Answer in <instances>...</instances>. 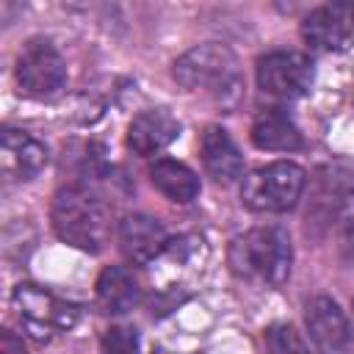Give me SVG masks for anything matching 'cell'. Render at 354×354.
<instances>
[{"instance_id": "cell-6", "label": "cell", "mask_w": 354, "mask_h": 354, "mask_svg": "<svg viewBox=\"0 0 354 354\" xmlns=\"http://www.w3.org/2000/svg\"><path fill=\"white\" fill-rule=\"evenodd\" d=\"M66 80V64L53 41L30 39L17 55V83L30 97H50Z\"/></svg>"}, {"instance_id": "cell-10", "label": "cell", "mask_w": 354, "mask_h": 354, "mask_svg": "<svg viewBox=\"0 0 354 354\" xmlns=\"http://www.w3.org/2000/svg\"><path fill=\"white\" fill-rule=\"evenodd\" d=\"M119 246L130 263L147 266L166 252L169 235L158 218L147 213H133V216H124L119 224Z\"/></svg>"}, {"instance_id": "cell-13", "label": "cell", "mask_w": 354, "mask_h": 354, "mask_svg": "<svg viewBox=\"0 0 354 354\" xmlns=\"http://www.w3.org/2000/svg\"><path fill=\"white\" fill-rule=\"evenodd\" d=\"M199 152H202V163L207 174L216 183L230 185L243 174V158L224 127H216V124L207 127L199 138Z\"/></svg>"}, {"instance_id": "cell-7", "label": "cell", "mask_w": 354, "mask_h": 354, "mask_svg": "<svg viewBox=\"0 0 354 354\" xmlns=\"http://www.w3.org/2000/svg\"><path fill=\"white\" fill-rule=\"evenodd\" d=\"M313 61L304 53L277 50L257 61V86L279 100H296L313 86Z\"/></svg>"}, {"instance_id": "cell-5", "label": "cell", "mask_w": 354, "mask_h": 354, "mask_svg": "<svg viewBox=\"0 0 354 354\" xmlns=\"http://www.w3.org/2000/svg\"><path fill=\"white\" fill-rule=\"evenodd\" d=\"M307 185L301 166L290 160H274L252 169L241 183V202L254 213H285L290 210Z\"/></svg>"}, {"instance_id": "cell-11", "label": "cell", "mask_w": 354, "mask_h": 354, "mask_svg": "<svg viewBox=\"0 0 354 354\" xmlns=\"http://www.w3.org/2000/svg\"><path fill=\"white\" fill-rule=\"evenodd\" d=\"M47 163V147L25 130L3 127L0 133V169L8 180H30Z\"/></svg>"}, {"instance_id": "cell-15", "label": "cell", "mask_w": 354, "mask_h": 354, "mask_svg": "<svg viewBox=\"0 0 354 354\" xmlns=\"http://www.w3.org/2000/svg\"><path fill=\"white\" fill-rule=\"evenodd\" d=\"M351 194H354V171H351V166H346V163H326L315 174V194H313L310 213L313 216L315 213L335 216L348 202Z\"/></svg>"}, {"instance_id": "cell-1", "label": "cell", "mask_w": 354, "mask_h": 354, "mask_svg": "<svg viewBox=\"0 0 354 354\" xmlns=\"http://www.w3.org/2000/svg\"><path fill=\"white\" fill-rule=\"evenodd\" d=\"M50 218L55 235L80 252L97 254L111 241L113 210L97 191H91L83 183L64 185L55 194Z\"/></svg>"}, {"instance_id": "cell-16", "label": "cell", "mask_w": 354, "mask_h": 354, "mask_svg": "<svg viewBox=\"0 0 354 354\" xmlns=\"http://www.w3.org/2000/svg\"><path fill=\"white\" fill-rule=\"evenodd\" d=\"M138 301H141V285L127 268L108 266L100 274V279H97V304L105 313L122 315V313L133 310Z\"/></svg>"}, {"instance_id": "cell-19", "label": "cell", "mask_w": 354, "mask_h": 354, "mask_svg": "<svg viewBox=\"0 0 354 354\" xmlns=\"http://www.w3.org/2000/svg\"><path fill=\"white\" fill-rule=\"evenodd\" d=\"M100 354H138V340L136 332L127 326H111L102 337Z\"/></svg>"}, {"instance_id": "cell-8", "label": "cell", "mask_w": 354, "mask_h": 354, "mask_svg": "<svg viewBox=\"0 0 354 354\" xmlns=\"http://www.w3.org/2000/svg\"><path fill=\"white\" fill-rule=\"evenodd\" d=\"M354 36V6L326 3L313 8L301 22V39L315 53H332L348 44Z\"/></svg>"}, {"instance_id": "cell-12", "label": "cell", "mask_w": 354, "mask_h": 354, "mask_svg": "<svg viewBox=\"0 0 354 354\" xmlns=\"http://www.w3.org/2000/svg\"><path fill=\"white\" fill-rule=\"evenodd\" d=\"M180 133V122L166 111V108H149L141 111L130 127H127V147L136 155H155L163 147H169Z\"/></svg>"}, {"instance_id": "cell-9", "label": "cell", "mask_w": 354, "mask_h": 354, "mask_svg": "<svg viewBox=\"0 0 354 354\" xmlns=\"http://www.w3.org/2000/svg\"><path fill=\"white\" fill-rule=\"evenodd\" d=\"M304 324H307L313 343L324 354H340L348 346L351 326H348V318L335 299H329V296L310 299L304 307Z\"/></svg>"}, {"instance_id": "cell-20", "label": "cell", "mask_w": 354, "mask_h": 354, "mask_svg": "<svg viewBox=\"0 0 354 354\" xmlns=\"http://www.w3.org/2000/svg\"><path fill=\"white\" fill-rule=\"evenodd\" d=\"M0 354H28L22 346V337H17L11 329H3L0 335Z\"/></svg>"}, {"instance_id": "cell-3", "label": "cell", "mask_w": 354, "mask_h": 354, "mask_svg": "<svg viewBox=\"0 0 354 354\" xmlns=\"http://www.w3.org/2000/svg\"><path fill=\"white\" fill-rule=\"evenodd\" d=\"M174 80L188 91H202L221 108H232L243 94L238 58L230 47L205 41L174 61Z\"/></svg>"}, {"instance_id": "cell-2", "label": "cell", "mask_w": 354, "mask_h": 354, "mask_svg": "<svg viewBox=\"0 0 354 354\" xmlns=\"http://www.w3.org/2000/svg\"><path fill=\"white\" fill-rule=\"evenodd\" d=\"M232 274L260 288H279L290 277L293 246L282 227H254L232 238L227 249Z\"/></svg>"}, {"instance_id": "cell-18", "label": "cell", "mask_w": 354, "mask_h": 354, "mask_svg": "<svg viewBox=\"0 0 354 354\" xmlns=\"http://www.w3.org/2000/svg\"><path fill=\"white\" fill-rule=\"evenodd\" d=\"M266 354H313L304 337L290 326V324H274L268 326L266 337Z\"/></svg>"}, {"instance_id": "cell-17", "label": "cell", "mask_w": 354, "mask_h": 354, "mask_svg": "<svg viewBox=\"0 0 354 354\" xmlns=\"http://www.w3.org/2000/svg\"><path fill=\"white\" fill-rule=\"evenodd\" d=\"M149 180L152 185L171 202H194L196 194H199V177L180 160H171V158H160L149 166Z\"/></svg>"}, {"instance_id": "cell-4", "label": "cell", "mask_w": 354, "mask_h": 354, "mask_svg": "<svg viewBox=\"0 0 354 354\" xmlns=\"http://www.w3.org/2000/svg\"><path fill=\"white\" fill-rule=\"evenodd\" d=\"M11 307H14V315L22 326V332L28 337H33L36 343H50L77 324L75 304L50 293L47 288L30 285V282L14 288Z\"/></svg>"}, {"instance_id": "cell-14", "label": "cell", "mask_w": 354, "mask_h": 354, "mask_svg": "<svg viewBox=\"0 0 354 354\" xmlns=\"http://www.w3.org/2000/svg\"><path fill=\"white\" fill-rule=\"evenodd\" d=\"M249 138L266 152H293L301 147V133L282 108H266L254 116Z\"/></svg>"}]
</instances>
